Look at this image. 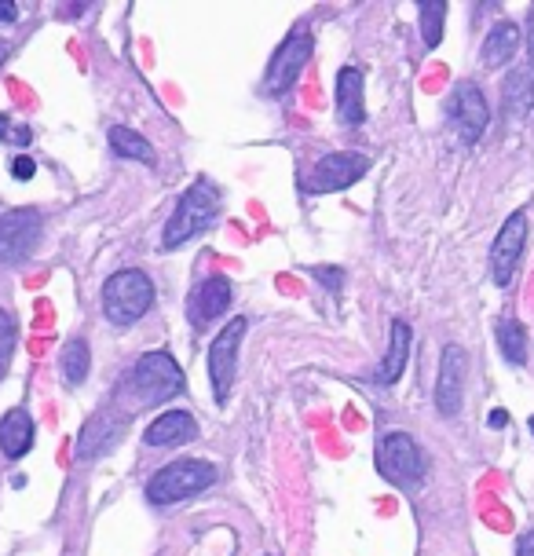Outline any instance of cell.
<instances>
[{
  "instance_id": "cell-2",
  "label": "cell",
  "mask_w": 534,
  "mask_h": 556,
  "mask_svg": "<svg viewBox=\"0 0 534 556\" xmlns=\"http://www.w3.org/2000/svg\"><path fill=\"white\" fill-rule=\"evenodd\" d=\"M216 483V469L202 458H180L172 465H161L147 480V502L150 505H176L183 498L209 491Z\"/></svg>"
},
{
  "instance_id": "cell-7",
  "label": "cell",
  "mask_w": 534,
  "mask_h": 556,
  "mask_svg": "<svg viewBox=\"0 0 534 556\" xmlns=\"http://www.w3.org/2000/svg\"><path fill=\"white\" fill-rule=\"evenodd\" d=\"M44 220L37 209H11L0 216V264H19L41 246Z\"/></svg>"
},
{
  "instance_id": "cell-29",
  "label": "cell",
  "mask_w": 534,
  "mask_h": 556,
  "mask_svg": "<svg viewBox=\"0 0 534 556\" xmlns=\"http://www.w3.org/2000/svg\"><path fill=\"white\" fill-rule=\"evenodd\" d=\"M19 19V4H11V0H0V22H15Z\"/></svg>"
},
{
  "instance_id": "cell-14",
  "label": "cell",
  "mask_w": 534,
  "mask_h": 556,
  "mask_svg": "<svg viewBox=\"0 0 534 556\" xmlns=\"http://www.w3.org/2000/svg\"><path fill=\"white\" fill-rule=\"evenodd\" d=\"M125 436V414L118 410H99V414L88 417V425L81 428V439H77V458H99L107 454L118 439Z\"/></svg>"
},
{
  "instance_id": "cell-1",
  "label": "cell",
  "mask_w": 534,
  "mask_h": 556,
  "mask_svg": "<svg viewBox=\"0 0 534 556\" xmlns=\"http://www.w3.org/2000/svg\"><path fill=\"white\" fill-rule=\"evenodd\" d=\"M216 213H220V191L209 180H194L183 191L180 205H176L172 220L165 224V231H161V249H180L183 242L202 235L205 227L216 220Z\"/></svg>"
},
{
  "instance_id": "cell-22",
  "label": "cell",
  "mask_w": 534,
  "mask_h": 556,
  "mask_svg": "<svg viewBox=\"0 0 534 556\" xmlns=\"http://www.w3.org/2000/svg\"><path fill=\"white\" fill-rule=\"evenodd\" d=\"M110 147H114V154H121V158L143 161V165H154V161H158V154H154V147H150L147 139L139 136V132L125 129V125H114V129H110Z\"/></svg>"
},
{
  "instance_id": "cell-11",
  "label": "cell",
  "mask_w": 534,
  "mask_h": 556,
  "mask_svg": "<svg viewBox=\"0 0 534 556\" xmlns=\"http://www.w3.org/2000/svg\"><path fill=\"white\" fill-rule=\"evenodd\" d=\"M524 246H527V213H513L509 220L502 224L498 238H494L491 246V278L494 286H509L516 275V264L524 257Z\"/></svg>"
},
{
  "instance_id": "cell-32",
  "label": "cell",
  "mask_w": 534,
  "mask_h": 556,
  "mask_svg": "<svg viewBox=\"0 0 534 556\" xmlns=\"http://www.w3.org/2000/svg\"><path fill=\"white\" fill-rule=\"evenodd\" d=\"M527 52H531V66H534V8H531V19H527Z\"/></svg>"
},
{
  "instance_id": "cell-3",
  "label": "cell",
  "mask_w": 534,
  "mask_h": 556,
  "mask_svg": "<svg viewBox=\"0 0 534 556\" xmlns=\"http://www.w3.org/2000/svg\"><path fill=\"white\" fill-rule=\"evenodd\" d=\"M154 308V282L139 268H125L103 282V311L114 326H132Z\"/></svg>"
},
{
  "instance_id": "cell-15",
  "label": "cell",
  "mask_w": 534,
  "mask_h": 556,
  "mask_svg": "<svg viewBox=\"0 0 534 556\" xmlns=\"http://www.w3.org/2000/svg\"><path fill=\"white\" fill-rule=\"evenodd\" d=\"M198 436V425H194V417L187 410H169V414H161L158 421H150L147 432H143V443L147 447H183V443H191Z\"/></svg>"
},
{
  "instance_id": "cell-16",
  "label": "cell",
  "mask_w": 534,
  "mask_h": 556,
  "mask_svg": "<svg viewBox=\"0 0 534 556\" xmlns=\"http://www.w3.org/2000/svg\"><path fill=\"white\" fill-rule=\"evenodd\" d=\"M337 121L341 125H363L366 107H363V70L359 66H344L337 74Z\"/></svg>"
},
{
  "instance_id": "cell-24",
  "label": "cell",
  "mask_w": 534,
  "mask_h": 556,
  "mask_svg": "<svg viewBox=\"0 0 534 556\" xmlns=\"http://www.w3.org/2000/svg\"><path fill=\"white\" fill-rule=\"evenodd\" d=\"M417 11H421V41H425V48H439V41H443L447 4H443V0H421Z\"/></svg>"
},
{
  "instance_id": "cell-5",
  "label": "cell",
  "mask_w": 534,
  "mask_h": 556,
  "mask_svg": "<svg viewBox=\"0 0 534 556\" xmlns=\"http://www.w3.org/2000/svg\"><path fill=\"white\" fill-rule=\"evenodd\" d=\"M377 472L396 487H414L425 480V454L417 447V439L406 432H388L377 443Z\"/></svg>"
},
{
  "instance_id": "cell-8",
  "label": "cell",
  "mask_w": 534,
  "mask_h": 556,
  "mask_svg": "<svg viewBox=\"0 0 534 556\" xmlns=\"http://www.w3.org/2000/svg\"><path fill=\"white\" fill-rule=\"evenodd\" d=\"M311 52H315V41H311L308 30L289 33L286 41L278 44V52L271 55V66H267V77H264L267 96H282V92H289V88L297 85V77L304 70V63L311 59Z\"/></svg>"
},
{
  "instance_id": "cell-13",
  "label": "cell",
  "mask_w": 534,
  "mask_h": 556,
  "mask_svg": "<svg viewBox=\"0 0 534 556\" xmlns=\"http://www.w3.org/2000/svg\"><path fill=\"white\" fill-rule=\"evenodd\" d=\"M231 297H235V289L224 275H213L205 278L202 286H194L191 300H187V319H191L194 330H205L213 319H220L231 308Z\"/></svg>"
},
{
  "instance_id": "cell-35",
  "label": "cell",
  "mask_w": 534,
  "mask_h": 556,
  "mask_svg": "<svg viewBox=\"0 0 534 556\" xmlns=\"http://www.w3.org/2000/svg\"><path fill=\"white\" fill-rule=\"evenodd\" d=\"M0 374H4V370H0Z\"/></svg>"
},
{
  "instance_id": "cell-34",
  "label": "cell",
  "mask_w": 534,
  "mask_h": 556,
  "mask_svg": "<svg viewBox=\"0 0 534 556\" xmlns=\"http://www.w3.org/2000/svg\"><path fill=\"white\" fill-rule=\"evenodd\" d=\"M531 436H534V417H531Z\"/></svg>"
},
{
  "instance_id": "cell-28",
  "label": "cell",
  "mask_w": 534,
  "mask_h": 556,
  "mask_svg": "<svg viewBox=\"0 0 534 556\" xmlns=\"http://www.w3.org/2000/svg\"><path fill=\"white\" fill-rule=\"evenodd\" d=\"M311 275L319 278V282H322L326 289H333V293H337V289H341L344 271H341V268H311Z\"/></svg>"
},
{
  "instance_id": "cell-26",
  "label": "cell",
  "mask_w": 534,
  "mask_h": 556,
  "mask_svg": "<svg viewBox=\"0 0 534 556\" xmlns=\"http://www.w3.org/2000/svg\"><path fill=\"white\" fill-rule=\"evenodd\" d=\"M11 348H15V319H11L8 311L0 308V366L8 363Z\"/></svg>"
},
{
  "instance_id": "cell-21",
  "label": "cell",
  "mask_w": 534,
  "mask_h": 556,
  "mask_svg": "<svg viewBox=\"0 0 534 556\" xmlns=\"http://www.w3.org/2000/svg\"><path fill=\"white\" fill-rule=\"evenodd\" d=\"M59 370H63V381L70 388L85 385L88 370H92V352H88L85 337H74V341L63 344V355H59Z\"/></svg>"
},
{
  "instance_id": "cell-6",
  "label": "cell",
  "mask_w": 534,
  "mask_h": 556,
  "mask_svg": "<svg viewBox=\"0 0 534 556\" xmlns=\"http://www.w3.org/2000/svg\"><path fill=\"white\" fill-rule=\"evenodd\" d=\"M249 322L238 315L216 333L213 344H209V381H213V396L216 403H227L231 396V385H235V363H238V348H242V337H246Z\"/></svg>"
},
{
  "instance_id": "cell-25",
  "label": "cell",
  "mask_w": 534,
  "mask_h": 556,
  "mask_svg": "<svg viewBox=\"0 0 534 556\" xmlns=\"http://www.w3.org/2000/svg\"><path fill=\"white\" fill-rule=\"evenodd\" d=\"M33 129L30 125H15L8 114H0V143H11V147H30Z\"/></svg>"
},
{
  "instance_id": "cell-31",
  "label": "cell",
  "mask_w": 534,
  "mask_h": 556,
  "mask_svg": "<svg viewBox=\"0 0 534 556\" xmlns=\"http://www.w3.org/2000/svg\"><path fill=\"white\" fill-rule=\"evenodd\" d=\"M487 425H491V428H505V425H509V414H505V410H491Z\"/></svg>"
},
{
  "instance_id": "cell-10",
  "label": "cell",
  "mask_w": 534,
  "mask_h": 556,
  "mask_svg": "<svg viewBox=\"0 0 534 556\" xmlns=\"http://www.w3.org/2000/svg\"><path fill=\"white\" fill-rule=\"evenodd\" d=\"M465 377H469V355L461 344H447L439 355L436 374V410L443 417H458L461 399H465Z\"/></svg>"
},
{
  "instance_id": "cell-18",
  "label": "cell",
  "mask_w": 534,
  "mask_h": 556,
  "mask_svg": "<svg viewBox=\"0 0 534 556\" xmlns=\"http://www.w3.org/2000/svg\"><path fill=\"white\" fill-rule=\"evenodd\" d=\"M406 359H410V326L403 319L392 322V337H388V355L377 366L374 381L377 385H396L406 370Z\"/></svg>"
},
{
  "instance_id": "cell-19",
  "label": "cell",
  "mask_w": 534,
  "mask_h": 556,
  "mask_svg": "<svg viewBox=\"0 0 534 556\" xmlns=\"http://www.w3.org/2000/svg\"><path fill=\"white\" fill-rule=\"evenodd\" d=\"M520 52V26L516 22H494L491 33H487V41H483V66H509V59Z\"/></svg>"
},
{
  "instance_id": "cell-30",
  "label": "cell",
  "mask_w": 534,
  "mask_h": 556,
  "mask_svg": "<svg viewBox=\"0 0 534 556\" xmlns=\"http://www.w3.org/2000/svg\"><path fill=\"white\" fill-rule=\"evenodd\" d=\"M516 553H520V556H534V531L520 535V542H516Z\"/></svg>"
},
{
  "instance_id": "cell-23",
  "label": "cell",
  "mask_w": 534,
  "mask_h": 556,
  "mask_svg": "<svg viewBox=\"0 0 534 556\" xmlns=\"http://www.w3.org/2000/svg\"><path fill=\"white\" fill-rule=\"evenodd\" d=\"M498 348H502L509 366H524L527 363V330L516 319H502L498 322Z\"/></svg>"
},
{
  "instance_id": "cell-4",
  "label": "cell",
  "mask_w": 534,
  "mask_h": 556,
  "mask_svg": "<svg viewBox=\"0 0 534 556\" xmlns=\"http://www.w3.org/2000/svg\"><path fill=\"white\" fill-rule=\"evenodd\" d=\"M129 385L143 407H158V403H169V399L180 396L187 377L169 352H147L139 355L136 366H132Z\"/></svg>"
},
{
  "instance_id": "cell-27",
  "label": "cell",
  "mask_w": 534,
  "mask_h": 556,
  "mask_svg": "<svg viewBox=\"0 0 534 556\" xmlns=\"http://www.w3.org/2000/svg\"><path fill=\"white\" fill-rule=\"evenodd\" d=\"M8 172H11V180L26 183V180H33V176H37V161H33L30 154H15V158H11V165H8Z\"/></svg>"
},
{
  "instance_id": "cell-20",
  "label": "cell",
  "mask_w": 534,
  "mask_h": 556,
  "mask_svg": "<svg viewBox=\"0 0 534 556\" xmlns=\"http://www.w3.org/2000/svg\"><path fill=\"white\" fill-rule=\"evenodd\" d=\"M505 114L509 118H527L534 110V74L531 70H513L502 85Z\"/></svg>"
},
{
  "instance_id": "cell-12",
  "label": "cell",
  "mask_w": 534,
  "mask_h": 556,
  "mask_svg": "<svg viewBox=\"0 0 534 556\" xmlns=\"http://www.w3.org/2000/svg\"><path fill=\"white\" fill-rule=\"evenodd\" d=\"M450 118H454V125H458L465 143H476V139L487 132V125H491V107H487V99H483L476 81H458V85H454V92H450Z\"/></svg>"
},
{
  "instance_id": "cell-33",
  "label": "cell",
  "mask_w": 534,
  "mask_h": 556,
  "mask_svg": "<svg viewBox=\"0 0 534 556\" xmlns=\"http://www.w3.org/2000/svg\"><path fill=\"white\" fill-rule=\"evenodd\" d=\"M4 59H8V44L0 41V66H4Z\"/></svg>"
},
{
  "instance_id": "cell-9",
  "label": "cell",
  "mask_w": 534,
  "mask_h": 556,
  "mask_svg": "<svg viewBox=\"0 0 534 556\" xmlns=\"http://www.w3.org/2000/svg\"><path fill=\"white\" fill-rule=\"evenodd\" d=\"M370 172V158L366 154H355V150H337V154H326V158L315 161V169L308 176V191L311 194H333V191H348L352 183H359Z\"/></svg>"
},
{
  "instance_id": "cell-17",
  "label": "cell",
  "mask_w": 534,
  "mask_h": 556,
  "mask_svg": "<svg viewBox=\"0 0 534 556\" xmlns=\"http://www.w3.org/2000/svg\"><path fill=\"white\" fill-rule=\"evenodd\" d=\"M30 447H33V417L22 407L8 410V414L0 417V454L19 461Z\"/></svg>"
}]
</instances>
